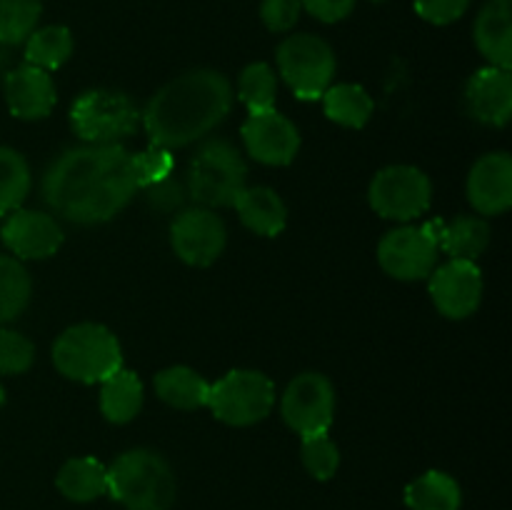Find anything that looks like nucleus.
Returning a JSON list of instances; mask_svg holds the SVG:
<instances>
[{"label":"nucleus","instance_id":"10","mask_svg":"<svg viewBox=\"0 0 512 510\" xmlns=\"http://www.w3.org/2000/svg\"><path fill=\"white\" fill-rule=\"evenodd\" d=\"M430 198H433L430 178L413 165H388L375 175L368 190V200L375 213L400 223L420 218L430 208Z\"/></svg>","mask_w":512,"mask_h":510},{"label":"nucleus","instance_id":"5","mask_svg":"<svg viewBox=\"0 0 512 510\" xmlns=\"http://www.w3.org/2000/svg\"><path fill=\"white\" fill-rule=\"evenodd\" d=\"M248 165L238 148L228 140H210L193 158L188 170V188L203 208H230L248 185Z\"/></svg>","mask_w":512,"mask_h":510},{"label":"nucleus","instance_id":"7","mask_svg":"<svg viewBox=\"0 0 512 510\" xmlns=\"http://www.w3.org/2000/svg\"><path fill=\"white\" fill-rule=\"evenodd\" d=\"M275 403V385L260 370H230L210 385L208 408L220 423L248 428L270 415Z\"/></svg>","mask_w":512,"mask_h":510},{"label":"nucleus","instance_id":"23","mask_svg":"<svg viewBox=\"0 0 512 510\" xmlns=\"http://www.w3.org/2000/svg\"><path fill=\"white\" fill-rule=\"evenodd\" d=\"M58 490L73 503H90L108 493V468L98 458H73L60 468Z\"/></svg>","mask_w":512,"mask_h":510},{"label":"nucleus","instance_id":"22","mask_svg":"<svg viewBox=\"0 0 512 510\" xmlns=\"http://www.w3.org/2000/svg\"><path fill=\"white\" fill-rule=\"evenodd\" d=\"M100 385H103L100 388V410H103V415L110 423L125 425L140 413L145 390L138 373L120 368L118 373L105 378Z\"/></svg>","mask_w":512,"mask_h":510},{"label":"nucleus","instance_id":"37","mask_svg":"<svg viewBox=\"0 0 512 510\" xmlns=\"http://www.w3.org/2000/svg\"><path fill=\"white\" fill-rule=\"evenodd\" d=\"M145 190H148V203L153 205V208L163 210V213L178 210L180 205H183V200H185L183 185H180L178 180H173V178L160 180V183L150 185V188H145Z\"/></svg>","mask_w":512,"mask_h":510},{"label":"nucleus","instance_id":"14","mask_svg":"<svg viewBox=\"0 0 512 510\" xmlns=\"http://www.w3.org/2000/svg\"><path fill=\"white\" fill-rule=\"evenodd\" d=\"M243 143L253 160L265 165L293 163L300 150V133L278 110L253 113L240 128Z\"/></svg>","mask_w":512,"mask_h":510},{"label":"nucleus","instance_id":"16","mask_svg":"<svg viewBox=\"0 0 512 510\" xmlns=\"http://www.w3.org/2000/svg\"><path fill=\"white\" fill-rule=\"evenodd\" d=\"M468 200L483 215H500L512 205V158L488 153L470 168Z\"/></svg>","mask_w":512,"mask_h":510},{"label":"nucleus","instance_id":"18","mask_svg":"<svg viewBox=\"0 0 512 510\" xmlns=\"http://www.w3.org/2000/svg\"><path fill=\"white\" fill-rule=\"evenodd\" d=\"M5 103L20 120H40L53 110L55 83L50 73L35 65H18L5 78Z\"/></svg>","mask_w":512,"mask_h":510},{"label":"nucleus","instance_id":"28","mask_svg":"<svg viewBox=\"0 0 512 510\" xmlns=\"http://www.w3.org/2000/svg\"><path fill=\"white\" fill-rule=\"evenodd\" d=\"M30 283L28 270L13 255H0V325L10 323L28 308Z\"/></svg>","mask_w":512,"mask_h":510},{"label":"nucleus","instance_id":"8","mask_svg":"<svg viewBox=\"0 0 512 510\" xmlns=\"http://www.w3.org/2000/svg\"><path fill=\"white\" fill-rule=\"evenodd\" d=\"M278 70L288 88L300 100H320L333 85L338 63L335 53L323 38L310 33H298L278 45Z\"/></svg>","mask_w":512,"mask_h":510},{"label":"nucleus","instance_id":"31","mask_svg":"<svg viewBox=\"0 0 512 510\" xmlns=\"http://www.w3.org/2000/svg\"><path fill=\"white\" fill-rule=\"evenodd\" d=\"M43 15V0H0V43L18 45Z\"/></svg>","mask_w":512,"mask_h":510},{"label":"nucleus","instance_id":"3","mask_svg":"<svg viewBox=\"0 0 512 510\" xmlns=\"http://www.w3.org/2000/svg\"><path fill=\"white\" fill-rule=\"evenodd\" d=\"M108 495L128 510H170L175 503L173 468L150 448L125 450L108 468Z\"/></svg>","mask_w":512,"mask_h":510},{"label":"nucleus","instance_id":"30","mask_svg":"<svg viewBox=\"0 0 512 510\" xmlns=\"http://www.w3.org/2000/svg\"><path fill=\"white\" fill-rule=\"evenodd\" d=\"M238 95L248 105L250 115L275 108L278 78L268 63H250L238 78Z\"/></svg>","mask_w":512,"mask_h":510},{"label":"nucleus","instance_id":"15","mask_svg":"<svg viewBox=\"0 0 512 510\" xmlns=\"http://www.w3.org/2000/svg\"><path fill=\"white\" fill-rule=\"evenodd\" d=\"M3 243L15 258L43 260L50 258L63 245V228L58 220L40 210H13L3 223Z\"/></svg>","mask_w":512,"mask_h":510},{"label":"nucleus","instance_id":"9","mask_svg":"<svg viewBox=\"0 0 512 510\" xmlns=\"http://www.w3.org/2000/svg\"><path fill=\"white\" fill-rule=\"evenodd\" d=\"M440 228L443 220L428 225H400L385 233L378 245V260L385 273L398 280L430 278L438 263Z\"/></svg>","mask_w":512,"mask_h":510},{"label":"nucleus","instance_id":"29","mask_svg":"<svg viewBox=\"0 0 512 510\" xmlns=\"http://www.w3.org/2000/svg\"><path fill=\"white\" fill-rule=\"evenodd\" d=\"M30 193V168L23 155L0 145V215H8L23 205Z\"/></svg>","mask_w":512,"mask_h":510},{"label":"nucleus","instance_id":"34","mask_svg":"<svg viewBox=\"0 0 512 510\" xmlns=\"http://www.w3.org/2000/svg\"><path fill=\"white\" fill-rule=\"evenodd\" d=\"M35 348L18 330H0V373L20 375L33 365Z\"/></svg>","mask_w":512,"mask_h":510},{"label":"nucleus","instance_id":"26","mask_svg":"<svg viewBox=\"0 0 512 510\" xmlns=\"http://www.w3.org/2000/svg\"><path fill=\"white\" fill-rule=\"evenodd\" d=\"M490 243V228L483 218L460 215L453 223H443L440 228V250L450 255V260H473L485 253Z\"/></svg>","mask_w":512,"mask_h":510},{"label":"nucleus","instance_id":"6","mask_svg":"<svg viewBox=\"0 0 512 510\" xmlns=\"http://www.w3.org/2000/svg\"><path fill=\"white\" fill-rule=\"evenodd\" d=\"M70 123L85 143H120L138 130L140 110L123 90L98 88L75 100Z\"/></svg>","mask_w":512,"mask_h":510},{"label":"nucleus","instance_id":"21","mask_svg":"<svg viewBox=\"0 0 512 510\" xmlns=\"http://www.w3.org/2000/svg\"><path fill=\"white\" fill-rule=\"evenodd\" d=\"M155 393L163 403L178 410H198L208 405L210 383L185 365H173L155 375Z\"/></svg>","mask_w":512,"mask_h":510},{"label":"nucleus","instance_id":"25","mask_svg":"<svg viewBox=\"0 0 512 510\" xmlns=\"http://www.w3.org/2000/svg\"><path fill=\"white\" fill-rule=\"evenodd\" d=\"M320 100L325 105V115L343 128H363L375 110L368 90L355 83L330 85Z\"/></svg>","mask_w":512,"mask_h":510},{"label":"nucleus","instance_id":"35","mask_svg":"<svg viewBox=\"0 0 512 510\" xmlns=\"http://www.w3.org/2000/svg\"><path fill=\"white\" fill-rule=\"evenodd\" d=\"M303 5L300 0H263L260 3V18L270 33H288L298 23Z\"/></svg>","mask_w":512,"mask_h":510},{"label":"nucleus","instance_id":"19","mask_svg":"<svg viewBox=\"0 0 512 510\" xmlns=\"http://www.w3.org/2000/svg\"><path fill=\"white\" fill-rule=\"evenodd\" d=\"M475 45L495 68L512 65V0H485L475 18Z\"/></svg>","mask_w":512,"mask_h":510},{"label":"nucleus","instance_id":"32","mask_svg":"<svg viewBox=\"0 0 512 510\" xmlns=\"http://www.w3.org/2000/svg\"><path fill=\"white\" fill-rule=\"evenodd\" d=\"M300 455H303L305 470H308L315 480H330L338 473L340 450L338 445L328 438V433L305 435Z\"/></svg>","mask_w":512,"mask_h":510},{"label":"nucleus","instance_id":"17","mask_svg":"<svg viewBox=\"0 0 512 510\" xmlns=\"http://www.w3.org/2000/svg\"><path fill=\"white\" fill-rule=\"evenodd\" d=\"M465 103H468L470 115L475 120L493 128H503L508 125L512 115V75L510 70L495 68H480L473 78L468 80L465 88Z\"/></svg>","mask_w":512,"mask_h":510},{"label":"nucleus","instance_id":"40","mask_svg":"<svg viewBox=\"0 0 512 510\" xmlns=\"http://www.w3.org/2000/svg\"><path fill=\"white\" fill-rule=\"evenodd\" d=\"M373 3H383V0H373Z\"/></svg>","mask_w":512,"mask_h":510},{"label":"nucleus","instance_id":"13","mask_svg":"<svg viewBox=\"0 0 512 510\" xmlns=\"http://www.w3.org/2000/svg\"><path fill=\"white\" fill-rule=\"evenodd\" d=\"M430 295L445 318H468L483 300V273L473 260H448L430 273Z\"/></svg>","mask_w":512,"mask_h":510},{"label":"nucleus","instance_id":"38","mask_svg":"<svg viewBox=\"0 0 512 510\" xmlns=\"http://www.w3.org/2000/svg\"><path fill=\"white\" fill-rule=\"evenodd\" d=\"M300 5L320 23H340L353 13L355 0H300Z\"/></svg>","mask_w":512,"mask_h":510},{"label":"nucleus","instance_id":"27","mask_svg":"<svg viewBox=\"0 0 512 510\" xmlns=\"http://www.w3.org/2000/svg\"><path fill=\"white\" fill-rule=\"evenodd\" d=\"M73 55V33L65 25H45L25 38V63L35 68L58 70Z\"/></svg>","mask_w":512,"mask_h":510},{"label":"nucleus","instance_id":"20","mask_svg":"<svg viewBox=\"0 0 512 510\" xmlns=\"http://www.w3.org/2000/svg\"><path fill=\"white\" fill-rule=\"evenodd\" d=\"M233 208L238 210V218L243 220L245 228L265 235V238L280 235L288 223V210H285L280 195L273 188H263V185L245 188L233 203Z\"/></svg>","mask_w":512,"mask_h":510},{"label":"nucleus","instance_id":"11","mask_svg":"<svg viewBox=\"0 0 512 510\" xmlns=\"http://www.w3.org/2000/svg\"><path fill=\"white\" fill-rule=\"evenodd\" d=\"M283 420L300 435L328 433L335 415V390L325 375L303 373L285 388Z\"/></svg>","mask_w":512,"mask_h":510},{"label":"nucleus","instance_id":"33","mask_svg":"<svg viewBox=\"0 0 512 510\" xmlns=\"http://www.w3.org/2000/svg\"><path fill=\"white\" fill-rule=\"evenodd\" d=\"M173 168V153L165 148H158V145H150V148L140 150V153H133V173L140 190L170 178V175H173Z\"/></svg>","mask_w":512,"mask_h":510},{"label":"nucleus","instance_id":"4","mask_svg":"<svg viewBox=\"0 0 512 510\" xmlns=\"http://www.w3.org/2000/svg\"><path fill=\"white\" fill-rule=\"evenodd\" d=\"M53 363L65 378L93 385L123 368V350L105 325L78 323L55 340Z\"/></svg>","mask_w":512,"mask_h":510},{"label":"nucleus","instance_id":"2","mask_svg":"<svg viewBox=\"0 0 512 510\" xmlns=\"http://www.w3.org/2000/svg\"><path fill=\"white\" fill-rule=\"evenodd\" d=\"M230 105V80L218 70L198 68L165 83L140 118L150 145L175 150L208 135L228 115Z\"/></svg>","mask_w":512,"mask_h":510},{"label":"nucleus","instance_id":"24","mask_svg":"<svg viewBox=\"0 0 512 510\" xmlns=\"http://www.w3.org/2000/svg\"><path fill=\"white\" fill-rule=\"evenodd\" d=\"M463 490L453 475L428 470L405 488V505L410 510H460Z\"/></svg>","mask_w":512,"mask_h":510},{"label":"nucleus","instance_id":"36","mask_svg":"<svg viewBox=\"0 0 512 510\" xmlns=\"http://www.w3.org/2000/svg\"><path fill=\"white\" fill-rule=\"evenodd\" d=\"M470 0H415V13L433 25H450L463 18Z\"/></svg>","mask_w":512,"mask_h":510},{"label":"nucleus","instance_id":"1","mask_svg":"<svg viewBox=\"0 0 512 510\" xmlns=\"http://www.w3.org/2000/svg\"><path fill=\"white\" fill-rule=\"evenodd\" d=\"M133 153L120 143H85L60 153L43 175V200L78 225L115 218L138 193Z\"/></svg>","mask_w":512,"mask_h":510},{"label":"nucleus","instance_id":"39","mask_svg":"<svg viewBox=\"0 0 512 510\" xmlns=\"http://www.w3.org/2000/svg\"><path fill=\"white\" fill-rule=\"evenodd\" d=\"M5 403V390H3V385H0V405Z\"/></svg>","mask_w":512,"mask_h":510},{"label":"nucleus","instance_id":"12","mask_svg":"<svg viewBox=\"0 0 512 510\" xmlns=\"http://www.w3.org/2000/svg\"><path fill=\"white\" fill-rule=\"evenodd\" d=\"M225 223L210 208H188L170 225V243L183 263L205 268L223 255Z\"/></svg>","mask_w":512,"mask_h":510}]
</instances>
